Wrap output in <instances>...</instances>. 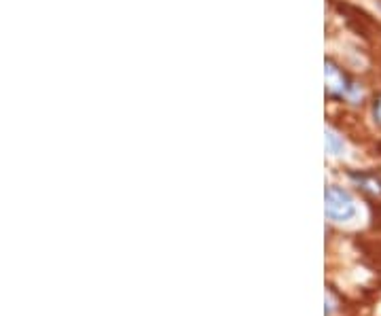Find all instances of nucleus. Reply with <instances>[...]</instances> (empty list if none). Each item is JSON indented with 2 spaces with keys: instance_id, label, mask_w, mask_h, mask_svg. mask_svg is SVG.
I'll use <instances>...</instances> for the list:
<instances>
[{
  "instance_id": "f257e3e1",
  "label": "nucleus",
  "mask_w": 381,
  "mask_h": 316,
  "mask_svg": "<svg viewBox=\"0 0 381 316\" xmlns=\"http://www.w3.org/2000/svg\"><path fill=\"white\" fill-rule=\"evenodd\" d=\"M324 202H326V217L335 223H345L356 217L354 198L341 187H328L324 193Z\"/></svg>"
},
{
  "instance_id": "f03ea898",
  "label": "nucleus",
  "mask_w": 381,
  "mask_h": 316,
  "mask_svg": "<svg viewBox=\"0 0 381 316\" xmlns=\"http://www.w3.org/2000/svg\"><path fill=\"white\" fill-rule=\"evenodd\" d=\"M326 87H328V91H333V94H337V96H348L354 87L348 83V79L343 77V73L337 68V66H333V64H326Z\"/></svg>"
},
{
  "instance_id": "7ed1b4c3",
  "label": "nucleus",
  "mask_w": 381,
  "mask_h": 316,
  "mask_svg": "<svg viewBox=\"0 0 381 316\" xmlns=\"http://www.w3.org/2000/svg\"><path fill=\"white\" fill-rule=\"evenodd\" d=\"M324 145H326V153L328 155H341L345 151V145L343 140L333 132V130H326V136H324Z\"/></svg>"
},
{
  "instance_id": "20e7f679",
  "label": "nucleus",
  "mask_w": 381,
  "mask_h": 316,
  "mask_svg": "<svg viewBox=\"0 0 381 316\" xmlns=\"http://www.w3.org/2000/svg\"><path fill=\"white\" fill-rule=\"evenodd\" d=\"M375 119L381 123V98H377V102H375Z\"/></svg>"
}]
</instances>
